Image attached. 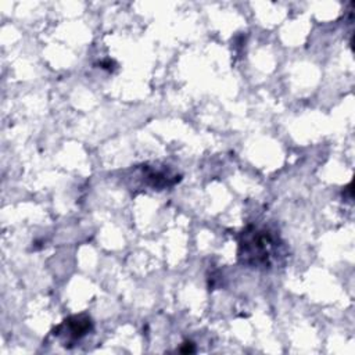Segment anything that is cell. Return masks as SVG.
Listing matches in <instances>:
<instances>
[{
	"label": "cell",
	"mask_w": 355,
	"mask_h": 355,
	"mask_svg": "<svg viewBox=\"0 0 355 355\" xmlns=\"http://www.w3.org/2000/svg\"><path fill=\"white\" fill-rule=\"evenodd\" d=\"M283 243L277 233L257 226H248L240 236L239 259L250 268L269 269L280 257Z\"/></svg>",
	"instance_id": "cell-1"
},
{
	"label": "cell",
	"mask_w": 355,
	"mask_h": 355,
	"mask_svg": "<svg viewBox=\"0 0 355 355\" xmlns=\"http://www.w3.org/2000/svg\"><path fill=\"white\" fill-rule=\"evenodd\" d=\"M93 327V322L90 316L80 313V315H72L67 318L60 326H57L53 330V334L57 337H62V345H69V343H73L76 340H80L85 337Z\"/></svg>",
	"instance_id": "cell-2"
},
{
	"label": "cell",
	"mask_w": 355,
	"mask_h": 355,
	"mask_svg": "<svg viewBox=\"0 0 355 355\" xmlns=\"http://www.w3.org/2000/svg\"><path fill=\"white\" fill-rule=\"evenodd\" d=\"M143 176L148 186L158 190L171 187L180 180V175H176L172 171L158 169L155 166H148V165H143Z\"/></svg>",
	"instance_id": "cell-3"
},
{
	"label": "cell",
	"mask_w": 355,
	"mask_h": 355,
	"mask_svg": "<svg viewBox=\"0 0 355 355\" xmlns=\"http://www.w3.org/2000/svg\"><path fill=\"white\" fill-rule=\"evenodd\" d=\"M194 351H196V348H194V344H193V343H184L183 347L180 348V352H184V354H187V352H194Z\"/></svg>",
	"instance_id": "cell-4"
}]
</instances>
